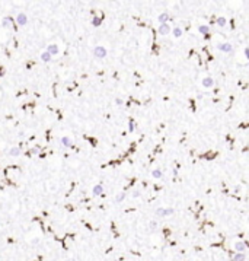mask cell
<instances>
[{
	"mask_svg": "<svg viewBox=\"0 0 249 261\" xmlns=\"http://www.w3.org/2000/svg\"><path fill=\"white\" fill-rule=\"evenodd\" d=\"M16 23H18L19 26H25L26 23H28V16H26L25 13H19V15L16 16Z\"/></svg>",
	"mask_w": 249,
	"mask_h": 261,
	"instance_id": "cell-2",
	"label": "cell"
},
{
	"mask_svg": "<svg viewBox=\"0 0 249 261\" xmlns=\"http://www.w3.org/2000/svg\"><path fill=\"white\" fill-rule=\"evenodd\" d=\"M47 51H50L53 56H54V54H58V47H57L55 44H51V45H48V47H47Z\"/></svg>",
	"mask_w": 249,
	"mask_h": 261,
	"instance_id": "cell-6",
	"label": "cell"
},
{
	"mask_svg": "<svg viewBox=\"0 0 249 261\" xmlns=\"http://www.w3.org/2000/svg\"><path fill=\"white\" fill-rule=\"evenodd\" d=\"M153 176H156V178H160V176H162L160 171H155V172H153Z\"/></svg>",
	"mask_w": 249,
	"mask_h": 261,
	"instance_id": "cell-16",
	"label": "cell"
},
{
	"mask_svg": "<svg viewBox=\"0 0 249 261\" xmlns=\"http://www.w3.org/2000/svg\"><path fill=\"white\" fill-rule=\"evenodd\" d=\"M245 53H246V57L249 58V48H246V50H245Z\"/></svg>",
	"mask_w": 249,
	"mask_h": 261,
	"instance_id": "cell-20",
	"label": "cell"
},
{
	"mask_svg": "<svg viewBox=\"0 0 249 261\" xmlns=\"http://www.w3.org/2000/svg\"><path fill=\"white\" fill-rule=\"evenodd\" d=\"M101 23H102V19H101V18H96V16H95L93 21H92V25H93V26H99Z\"/></svg>",
	"mask_w": 249,
	"mask_h": 261,
	"instance_id": "cell-9",
	"label": "cell"
},
{
	"mask_svg": "<svg viewBox=\"0 0 249 261\" xmlns=\"http://www.w3.org/2000/svg\"><path fill=\"white\" fill-rule=\"evenodd\" d=\"M102 191H104V187L101 185V184H98V185H95L93 190H92V193H93V195H101Z\"/></svg>",
	"mask_w": 249,
	"mask_h": 261,
	"instance_id": "cell-5",
	"label": "cell"
},
{
	"mask_svg": "<svg viewBox=\"0 0 249 261\" xmlns=\"http://www.w3.org/2000/svg\"><path fill=\"white\" fill-rule=\"evenodd\" d=\"M115 102H117V105H121V104H123V101H121L120 98H118V99H117V101H115Z\"/></svg>",
	"mask_w": 249,
	"mask_h": 261,
	"instance_id": "cell-19",
	"label": "cell"
},
{
	"mask_svg": "<svg viewBox=\"0 0 249 261\" xmlns=\"http://www.w3.org/2000/svg\"><path fill=\"white\" fill-rule=\"evenodd\" d=\"M220 48L224 51H232V45H220Z\"/></svg>",
	"mask_w": 249,
	"mask_h": 261,
	"instance_id": "cell-12",
	"label": "cell"
},
{
	"mask_svg": "<svg viewBox=\"0 0 249 261\" xmlns=\"http://www.w3.org/2000/svg\"><path fill=\"white\" fill-rule=\"evenodd\" d=\"M124 197H125V194H121V195H120V197H118V198H117V203H120V201H123V200H124Z\"/></svg>",
	"mask_w": 249,
	"mask_h": 261,
	"instance_id": "cell-18",
	"label": "cell"
},
{
	"mask_svg": "<svg viewBox=\"0 0 249 261\" xmlns=\"http://www.w3.org/2000/svg\"><path fill=\"white\" fill-rule=\"evenodd\" d=\"M38 152H39V147H34V149H31V153H32V155H37Z\"/></svg>",
	"mask_w": 249,
	"mask_h": 261,
	"instance_id": "cell-17",
	"label": "cell"
},
{
	"mask_svg": "<svg viewBox=\"0 0 249 261\" xmlns=\"http://www.w3.org/2000/svg\"><path fill=\"white\" fill-rule=\"evenodd\" d=\"M217 23H218L220 26H224V25H226V21H224V18H218Z\"/></svg>",
	"mask_w": 249,
	"mask_h": 261,
	"instance_id": "cell-13",
	"label": "cell"
},
{
	"mask_svg": "<svg viewBox=\"0 0 249 261\" xmlns=\"http://www.w3.org/2000/svg\"><path fill=\"white\" fill-rule=\"evenodd\" d=\"M157 21L160 23H166V21H169V15H167V13H160L159 18H157Z\"/></svg>",
	"mask_w": 249,
	"mask_h": 261,
	"instance_id": "cell-7",
	"label": "cell"
},
{
	"mask_svg": "<svg viewBox=\"0 0 249 261\" xmlns=\"http://www.w3.org/2000/svg\"><path fill=\"white\" fill-rule=\"evenodd\" d=\"M51 58H53V54H51L50 51H44V53L41 54V60H42V61H45V63L51 61Z\"/></svg>",
	"mask_w": 249,
	"mask_h": 261,
	"instance_id": "cell-3",
	"label": "cell"
},
{
	"mask_svg": "<svg viewBox=\"0 0 249 261\" xmlns=\"http://www.w3.org/2000/svg\"><path fill=\"white\" fill-rule=\"evenodd\" d=\"M169 31H170V28H169L167 23H160V26H159V32H160L162 35H166Z\"/></svg>",
	"mask_w": 249,
	"mask_h": 261,
	"instance_id": "cell-4",
	"label": "cell"
},
{
	"mask_svg": "<svg viewBox=\"0 0 249 261\" xmlns=\"http://www.w3.org/2000/svg\"><path fill=\"white\" fill-rule=\"evenodd\" d=\"M200 32H202V34H207V32H208V26H200Z\"/></svg>",
	"mask_w": 249,
	"mask_h": 261,
	"instance_id": "cell-14",
	"label": "cell"
},
{
	"mask_svg": "<svg viewBox=\"0 0 249 261\" xmlns=\"http://www.w3.org/2000/svg\"><path fill=\"white\" fill-rule=\"evenodd\" d=\"M61 143H63L66 147H70V146H72V140H70L69 137H61Z\"/></svg>",
	"mask_w": 249,
	"mask_h": 261,
	"instance_id": "cell-8",
	"label": "cell"
},
{
	"mask_svg": "<svg viewBox=\"0 0 249 261\" xmlns=\"http://www.w3.org/2000/svg\"><path fill=\"white\" fill-rule=\"evenodd\" d=\"M174 34H175V37H179L182 32H181V29L179 28H176V29H174Z\"/></svg>",
	"mask_w": 249,
	"mask_h": 261,
	"instance_id": "cell-15",
	"label": "cell"
},
{
	"mask_svg": "<svg viewBox=\"0 0 249 261\" xmlns=\"http://www.w3.org/2000/svg\"><path fill=\"white\" fill-rule=\"evenodd\" d=\"M12 21H13V19L9 18V16H7V18H4L3 19V26H9V23L12 22Z\"/></svg>",
	"mask_w": 249,
	"mask_h": 261,
	"instance_id": "cell-11",
	"label": "cell"
},
{
	"mask_svg": "<svg viewBox=\"0 0 249 261\" xmlns=\"http://www.w3.org/2000/svg\"><path fill=\"white\" fill-rule=\"evenodd\" d=\"M106 48L102 47V45H96V47L93 48V56H96L98 58H104L105 56H106Z\"/></svg>",
	"mask_w": 249,
	"mask_h": 261,
	"instance_id": "cell-1",
	"label": "cell"
},
{
	"mask_svg": "<svg viewBox=\"0 0 249 261\" xmlns=\"http://www.w3.org/2000/svg\"><path fill=\"white\" fill-rule=\"evenodd\" d=\"M19 153H21V150H19V149L18 147H13L12 149V150H10L9 152V155H10V156H18V155Z\"/></svg>",
	"mask_w": 249,
	"mask_h": 261,
	"instance_id": "cell-10",
	"label": "cell"
}]
</instances>
